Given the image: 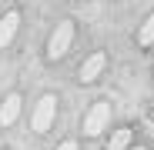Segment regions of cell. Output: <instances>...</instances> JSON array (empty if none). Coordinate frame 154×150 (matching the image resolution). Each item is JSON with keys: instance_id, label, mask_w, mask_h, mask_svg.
Wrapping results in <instances>:
<instances>
[{"instance_id": "6da1fadb", "label": "cell", "mask_w": 154, "mask_h": 150, "mask_svg": "<svg viewBox=\"0 0 154 150\" xmlns=\"http://www.w3.org/2000/svg\"><path fill=\"white\" fill-rule=\"evenodd\" d=\"M54 113H57V97H54V93H44V97L37 100V107H34L30 127H34L37 134L50 130V123H54Z\"/></svg>"}, {"instance_id": "7a4b0ae2", "label": "cell", "mask_w": 154, "mask_h": 150, "mask_svg": "<svg viewBox=\"0 0 154 150\" xmlns=\"http://www.w3.org/2000/svg\"><path fill=\"white\" fill-rule=\"evenodd\" d=\"M70 40H74V23H57V30L50 34V40H47V57L60 60L70 50Z\"/></svg>"}, {"instance_id": "3957f363", "label": "cell", "mask_w": 154, "mask_h": 150, "mask_svg": "<svg viewBox=\"0 0 154 150\" xmlns=\"http://www.w3.org/2000/svg\"><path fill=\"white\" fill-rule=\"evenodd\" d=\"M107 123H111V104H94L87 120H84V134L87 137H97L100 130H107Z\"/></svg>"}, {"instance_id": "277c9868", "label": "cell", "mask_w": 154, "mask_h": 150, "mask_svg": "<svg viewBox=\"0 0 154 150\" xmlns=\"http://www.w3.org/2000/svg\"><path fill=\"white\" fill-rule=\"evenodd\" d=\"M104 63H107V57H104V54H94V57H87V60H84V67H81V80H84V84L97 80V73L104 70Z\"/></svg>"}, {"instance_id": "5b68a950", "label": "cell", "mask_w": 154, "mask_h": 150, "mask_svg": "<svg viewBox=\"0 0 154 150\" xmlns=\"http://www.w3.org/2000/svg\"><path fill=\"white\" fill-rule=\"evenodd\" d=\"M17 23H20V13H17V10L4 13V20H0V47H7V43L14 40V34H17Z\"/></svg>"}, {"instance_id": "8992f818", "label": "cell", "mask_w": 154, "mask_h": 150, "mask_svg": "<svg viewBox=\"0 0 154 150\" xmlns=\"http://www.w3.org/2000/svg\"><path fill=\"white\" fill-rule=\"evenodd\" d=\"M20 104H23V100H20L17 93H10V97L4 100V107H0V123H4V127H10V123L20 117Z\"/></svg>"}, {"instance_id": "52a82bcc", "label": "cell", "mask_w": 154, "mask_h": 150, "mask_svg": "<svg viewBox=\"0 0 154 150\" xmlns=\"http://www.w3.org/2000/svg\"><path fill=\"white\" fill-rule=\"evenodd\" d=\"M137 43H141V47H151V43H154V13H151V17H147V20L141 23V34H137Z\"/></svg>"}, {"instance_id": "ba28073f", "label": "cell", "mask_w": 154, "mask_h": 150, "mask_svg": "<svg viewBox=\"0 0 154 150\" xmlns=\"http://www.w3.org/2000/svg\"><path fill=\"white\" fill-rule=\"evenodd\" d=\"M127 143H131V130H114L107 150H127Z\"/></svg>"}, {"instance_id": "9c48e42d", "label": "cell", "mask_w": 154, "mask_h": 150, "mask_svg": "<svg viewBox=\"0 0 154 150\" xmlns=\"http://www.w3.org/2000/svg\"><path fill=\"white\" fill-rule=\"evenodd\" d=\"M57 150H77V143H74V140H64V143H60Z\"/></svg>"}, {"instance_id": "30bf717a", "label": "cell", "mask_w": 154, "mask_h": 150, "mask_svg": "<svg viewBox=\"0 0 154 150\" xmlns=\"http://www.w3.org/2000/svg\"><path fill=\"white\" fill-rule=\"evenodd\" d=\"M134 150H144V147H134Z\"/></svg>"}]
</instances>
